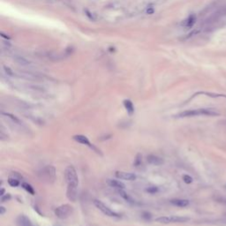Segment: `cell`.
<instances>
[{
	"mask_svg": "<svg viewBox=\"0 0 226 226\" xmlns=\"http://www.w3.org/2000/svg\"><path fill=\"white\" fill-rule=\"evenodd\" d=\"M218 115L219 113L212 109H196V110H188L180 112L178 115H176V117H191L197 116L214 117Z\"/></svg>",
	"mask_w": 226,
	"mask_h": 226,
	"instance_id": "1",
	"label": "cell"
},
{
	"mask_svg": "<svg viewBox=\"0 0 226 226\" xmlns=\"http://www.w3.org/2000/svg\"><path fill=\"white\" fill-rule=\"evenodd\" d=\"M38 176L42 181L51 183L56 178V169L52 165H47L39 171Z\"/></svg>",
	"mask_w": 226,
	"mask_h": 226,
	"instance_id": "2",
	"label": "cell"
},
{
	"mask_svg": "<svg viewBox=\"0 0 226 226\" xmlns=\"http://www.w3.org/2000/svg\"><path fill=\"white\" fill-rule=\"evenodd\" d=\"M64 179L66 181L67 185H79V178L76 169L70 165L67 166L65 171H64Z\"/></svg>",
	"mask_w": 226,
	"mask_h": 226,
	"instance_id": "3",
	"label": "cell"
},
{
	"mask_svg": "<svg viewBox=\"0 0 226 226\" xmlns=\"http://www.w3.org/2000/svg\"><path fill=\"white\" fill-rule=\"evenodd\" d=\"M189 221L188 217L186 216H179V215H168V216H160L156 219V222L160 224H180V223H186Z\"/></svg>",
	"mask_w": 226,
	"mask_h": 226,
	"instance_id": "4",
	"label": "cell"
},
{
	"mask_svg": "<svg viewBox=\"0 0 226 226\" xmlns=\"http://www.w3.org/2000/svg\"><path fill=\"white\" fill-rule=\"evenodd\" d=\"M73 212V207L69 204H64L55 209V215L59 219H65Z\"/></svg>",
	"mask_w": 226,
	"mask_h": 226,
	"instance_id": "5",
	"label": "cell"
},
{
	"mask_svg": "<svg viewBox=\"0 0 226 226\" xmlns=\"http://www.w3.org/2000/svg\"><path fill=\"white\" fill-rule=\"evenodd\" d=\"M94 205H95L100 211H102L104 214L106 215H108V216H110V217H119L118 214H117L116 212H114L113 210H111L109 207H107V206L105 205L104 203L103 202H101V201H99V200H95V201H94Z\"/></svg>",
	"mask_w": 226,
	"mask_h": 226,
	"instance_id": "6",
	"label": "cell"
},
{
	"mask_svg": "<svg viewBox=\"0 0 226 226\" xmlns=\"http://www.w3.org/2000/svg\"><path fill=\"white\" fill-rule=\"evenodd\" d=\"M73 139L75 141H77L78 143H81V144H83V145H86V146H88L89 148H93L94 150L95 151L96 153H100V151L93 145V144H91L90 143V141H89V140L87 138V136H85V135H82V134H78V135H74L73 137Z\"/></svg>",
	"mask_w": 226,
	"mask_h": 226,
	"instance_id": "7",
	"label": "cell"
},
{
	"mask_svg": "<svg viewBox=\"0 0 226 226\" xmlns=\"http://www.w3.org/2000/svg\"><path fill=\"white\" fill-rule=\"evenodd\" d=\"M66 197L71 202H75L78 197V186L75 185H67Z\"/></svg>",
	"mask_w": 226,
	"mask_h": 226,
	"instance_id": "8",
	"label": "cell"
},
{
	"mask_svg": "<svg viewBox=\"0 0 226 226\" xmlns=\"http://www.w3.org/2000/svg\"><path fill=\"white\" fill-rule=\"evenodd\" d=\"M116 177L119 179L127 180V181H133L137 179V176L135 174L131 172H126V171H116Z\"/></svg>",
	"mask_w": 226,
	"mask_h": 226,
	"instance_id": "9",
	"label": "cell"
},
{
	"mask_svg": "<svg viewBox=\"0 0 226 226\" xmlns=\"http://www.w3.org/2000/svg\"><path fill=\"white\" fill-rule=\"evenodd\" d=\"M18 226H32V223L29 217L25 215H20L16 219Z\"/></svg>",
	"mask_w": 226,
	"mask_h": 226,
	"instance_id": "10",
	"label": "cell"
},
{
	"mask_svg": "<svg viewBox=\"0 0 226 226\" xmlns=\"http://www.w3.org/2000/svg\"><path fill=\"white\" fill-rule=\"evenodd\" d=\"M147 161L148 163H150L152 165H161L163 163V159L162 157H157L155 155H149L147 157Z\"/></svg>",
	"mask_w": 226,
	"mask_h": 226,
	"instance_id": "11",
	"label": "cell"
},
{
	"mask_svg": "<svg viewBox=\"0 0 226 226\" xmlns=\"http://www.w3.org/2000/svg\"><path fill=\"white\" fill-rule=\"evenodd\" d=\"M171 203L176 206V207H179V208H186L189 205V201L186 200V199H173L171 201Z\"/></svg>",
	"mask_w": 226,
	"mask_h": 226,
	"instance_id": "12",
	"label": "cell"
},
{
	"mask_svg": "<svg viewBox=\"0 0 226 226\" xmlns=\"http://www.w3.org/2000/svg\"><path fill=\"white\" fill-rule=\"evenodd\" d=\"M13 60H14V62H16L18 64H20L21 66H28V65L31 64V62L29 61V59H27V58H24L22 56H20V55H14L13 56Z\"/></svg>",
	"mask_w": 226,
	"mask_h": 226,
	"instance_id": "13",
	"label": "cell"
},
{
	"mask_svg": "<svg viewBox=\"0 0 226 226\" xmlns=\"http://www.w3.org/2000/svg\"><path fill=\"white\" fill-rule=\"evenodd\" d=\"M107 184L110 187H114V188H117V189H125L126 188L125 184L122 183L121 181H119V180L108 179L107 180Z\"/></svg>",
	"mask_w": 226,
	"mask_h": 226,
	"instance_id": "14",
	"label": "cell"
},
{
	"mask_svg": "<svg viewBox=\"0 0 226 226\" xmlns=\"http://www.w3.org/2000/svg\"><path fill=\"white\" fill-rule=\"evenodd\" d=\"M124 106H125V108H126L128 114L130 116H132L133 112H134V107H133V103L130 100H125L124 101Z\"/></svg>",
	"mask_w": 226,
	"mask_h": 226,
	"instance_id": "15",
	"label": "cell"
},
{
	"mask_svg": "<svg viewBox=\"0 0 226 226\" xmlns=\"http://www.w3.org/2000/svg\"><path fill=\"white\" fill-rule=\"evenodd\" d=\"M118 193H119V195H120L125 201H126L127 202L134 203V200L126 192L124 191V189H118Z\"/></svg>",
	"mask_w": 226,
	"mask_h": 226,
	"instance_id": "16",
	"label": "cell"
},
{
	"mask_svg": "<svg viewBox=\"0 0 226 226\" xmlns=\"http://www.w3.org/2000/svg\"><path fill=\"white\" fill-rule=\"evenodd\" d=\"M2 115H4V116L7 117L8 118H10L12 122H14V124H18V125H21V121L17 117L14 116V115H12L11 113H2Z\"/></svg>",
	"mask_w": 226,
	"mask_h": 226,
	"instance_id": "17",
	"label": "cell"
},
{
	"mask_svg": "<svg viewBox=\"0 0 226 226\" xmlns=\"http://www.w3.org/2000/svg\"><path fill=\"white\" fill-rule=\"evenodd\" d=\"M8 184L12 187H17L20 185V179H18L12 176H9V179H8Z\"/></svg>",
	"mask_w": 226,
	"mask_h": 226,
	"instance_id": "18",
	"label": "cell"
},
{
	"mask_svg": "<svg viewBox=\"0 0 226 226\" xmlns=\"http://www.w3.org/2000/svg\"><path fill=\"white\" fill-rule=\"evenodd\" d=\"M22 187L26 191L28 192L29 193L32 194V195H35V190H34V187H32V186L29 184V183H23L22 184Z\"/></svg>",
	"mask_w": 226,
	"mask_h": 226,
	"instance_id": "19",
	"label": "cell"
},
{
	"mask_svg": "<svg viewBox=\"0 0 226 226\" xmlns=\"http://www.w3.org/2000/svg\"><path fill=\"white\" fill-rule=\"evenodd\" d=\"M195 20H196L195 16L192 15V16H190V17L188 18V19H187V20H186V22H185V26L187 27V28H190V27H192L193 24L195 23Z\"/></svg>",
	"mask_w": 226,
	"mask_h": 226,
	"instance_id": "20",
	"label": "cell"
},
{
	"mask_svg": "<svg viewBox=\"0 0 226 226\" xmlns=\"http://www.w3.org/2000/svg\"><path fill=\"white\" fill-rule=\"evenodd\" d=\"M183 180H184V182L186 183V184H191L193 183V178H192L191 176H189V175H184L183 176Z\"/></svg>",
	"mask_w": 226,
	"mask_h": 226,
	"instance_id": "21",
	"label": "cell"
},
{
	"mask_svg": "<svg viewBox=\"0 0 226 226\" xmlns=\"http://www.w3.org/2000/svg\"><path fill=\"white\" fill-rule=\"evenodd\" d=\"M146 191L148 192V193H156L158 191V188H157V186H150V187L147 188Z\"/></svg>",
	"mask_w": 226,
	"mask_h": 226,
	"instance_id": "22",
	"label": "cell"
},
{
	"mask_svg": "<svg viewBox=\"0 0 226 226\" xmlns=\"http://www.w3.org/2000/svg\"><path fill=\"white\" fill-rule=\"evenodd\" d=\"M140 163H141V156L140 154H138L137 157H136V159H135V162H134V165L136 167H138V166H140Z\"/></svg>",
	"mask_w": 226,
	"mask_h": 226,
	"instance_id": "23",
	"label": "cell"
},
{
	"mask_svg": "<svg viewBox=\"0 0 226 226\" xmlns=\"http://www.w3.org/2000/svg\"><path fill=\"white\" fill-rule=\"evenodd\" d=\"M3 68H4V70H5V72H6V73L7 74V75H9V76H13L14 75V73H12V71L9 67H7V66H3Z\"/></svg>",
	"mask_w": 226,
	"mask_h": 226,
	"instance_id": "24",
	"label": "cell"
},
{
	"mask_svg": "<svg viewBox=\"0 0 226 226\" xmlns=\"http://www.w3.org/2000/svg\"><path fill=\"white\" fill-rule=\"evenodd\" d=\"M10 199H11V195L9 193H6V195L1 196V202H6V201H9Z\"/></svg>",
	"mask_w": 226,
	"mask_h": 226,
	"instance_id": "25",
	"label": "cell"
},
{
	"mask_svg": "<svg viewBox=\"0 0 226 226\" xmlns=\"http://www.w3.org/2000/svg\"><path fill=\"white\" fill-rule=\"evenodd\" d=\"M5 213H6V209L4 207H0V215H3Z\"/></svg>",
	"mask_w": 226,
	"mask_h": 226,
	"instance_id": "26",
	"label": "cell"
},
{
	"mask_svg": "<svg viewBox=\"0 0 226 226\" xmlns=\"http://www.w3.org/2000/svg\"><path fill=\"white\" fill-rule=\"evenodd\" d=\"M0 195H1V196L5 195V189H4V188L1 189V193H0Z\"/></svg>",
	"mask_w": 226,
	"mask_h": 226,
	"instance_id": "27",
	"label": "cell"
}]
</instances>
